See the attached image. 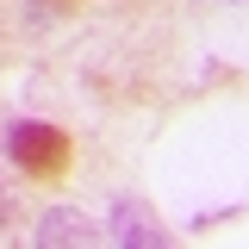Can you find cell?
I'll use <instances>...</instances> for the list:
<instances>
[{"label": "cell", "mask_w": 249, "mask_h": 249, "mask_svg": "<svg viewBox=\"0 0 249 249\" xmlns=\"http://www.w3.org/2000/svg\"><path fill=\"white\" fill-rule=\"evenodd\" d=\"M112 237H119V249H175L143 199H112Z\"/></svg>", "instance_id": "obj_3"}, {"label": "cell", "mask_w": 249, "mask_h": 249, "mask_svg": "<svg viewBox=\"0 0 249 249\" xmlns=\"http://www.w3.org/2000/svg\"><path fill=\"white\" fill-rule=\"evenodd\" d=\"M6 218H13V206H6V193H0V224H6Z\"/></svg>", "instance_id": "obj_4"}, {"label": "cell", "mask_w": 249, "mask_h": 249, "mask_svg": "<svg viewBox=\"0 0 249 249\" xmlns=\"http://www.w3.org/2000/svg\"><path fill=\"white\" fill-rule=\"evenodd\" d=\"M37 249H106V237H100V224L88 212L50 206V212L37 218Z\"/></svg>", "instance_id": "obj_2"}, {"label": "cell", "mask_w": 249, "mask_h": 249, "mask_svg": "<svg viewBox=\"0 0 249 249\" xmlns=\"http://www.w3.org/2000/svg\"><path fill=\"white\" fill-rule=\"evenodd\" d=\"M44 6H75V0H44Z\"/></svg>", "instance_id": "obj_5"}, {"label": "cell", "mask_w": 249, "mask_h": 249, "mask_svg": "<svg viewBox=\"0 0 249 249\" xmlns=\"http://www.w3.org/2000/svg\"><path fill=\"white\" fill-rule=\"evenodd\" d=\"M6 156L25 168L31 181H56L62 168H69V156H75V143H69V131H62V124L19 119L13 131H6Z\"/></svg>", "instance_id": "obj_1"}]
</instances>
